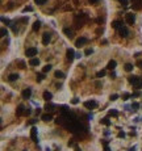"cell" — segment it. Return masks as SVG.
I'll use <instances>...</instances> for the list:
<instances>
[{"mask_svg": "<svg viewBox=\"0 0 142 151\" xmlns=\"http://www.w3.org/2000/svg\"><path fill=\"white\" fill-rule=\"evenodd\" d=\"M129 83L134 87V88H138V89L142 88V79L140 76H136V75L129 76Z\"/></svg>", "mask_w": 142, "mask_h": 151, "instance_id": "6da1fadb", "label": "cell"}, {"mask_svg": "<svg viewBox=\"0 0 142 151\" xmlns=\"http://www.w3.org/2000/svg\"><path fill=\"white\" fill-rule=\"evenodd\" d=\"M86 21H87V16H86V15H78V16H75V20H74L75 26H76V28L83 26Z\"/></svg>", "mask_w": 142, "mask_h": 151, "instance_id": "7a4b0ae2", "label": "cell"}, {"mask_svg": "<svg viewBox=\"0 0 142 151\" xmlns=\"http://www.w3.org/2000/svg\"><path fill=\"white\" fill-rule=\"evenodd\" d=\"M118 34L121 36L122 38H126V37H129V29H128L125 25H122L121 28L118 29Z\"/></svg>", "mask_w": 142, "mask_h": 151, "instance_id": "3957f363", "label": "cell"}, {"mask_svg": "<svg viewBox=\"0 0 142 151\" xmlns=\"http://www.w3.org/2000/svg\"><path fill=\"white\" fill-rule=\"evenodd\" d=\"M25 55L32 59V58H34L36 55H37V49H36V47H29V49H26V51H25Z\"/></svg>", "mask_w": 142, "mask_h": 151, "instance_id": "277c9868", "label": "cell"}, {"mask_svg": "<svg viewBox=\"0 0 142 151\" xmlns=\"http://www.w3.org/2000/svg\"><path fill=\"white\" fill-rule=\"evenodd\" d=\"M125 20H126V22L129 25H133L136 22V16L133 15L132 12H129V13H126V15H125Z\"/></svg>", "mask_w": 142, "mask_h": 151, "instance_id": "5b68a950", "label": "cell"}, {"mask_svg": "<svg viewBox=\"0 0 142 151\" xmlns=\"http://www.w3.org/2000/svg\"><path fill=\"white\" fill-rule=\"evenodd\" d=\"M84 107L87 109H95L97 107V103L95 101V100H88V101L84 103Z\"/></svg>", "mask_w": 142, "mask_h": 151, "instance_id": "8992f818", "label": "cell"}, {"mask_svg": "<svg viewBox=\"0 0 142 151\" xmlns=\"http://www.w3.org/2000/svg\"><path fill=\"white\" fill-rule=\"evenodd\" d=\"M66 55H67V60H70V62L74 60V58H76V55H75V53H74V50H72V49H67Z\"/></svg>", "mask_w": 142, "mask_h": 151, "instance_id": "52a82bcc", "label": "cell"}, {"mask_svg": "<svg viewBox=\"0 0 142 151\" xmlns=\"http://www.w3.org/2000/svg\"><path fill=\"white\" fill-rule=\"evenodd\" d=\"M87 38L86 37H80V38H78L76 41H75V46H78V47H80V46H83V45H86L87 43Z\"/></svg>", "mask_w": 142, "mask_h": 151, "instance_id": "ba28073f", "label": "cell"}, {"mask_svg": "<svg viewBox=\"0 0 142 151\" xmlns=\"http://www.w3.org/2000/svg\"><path fill=\"white\" fill-rule=\"evenodd\" d=\"M21 96H23V99H30V96H32V88H26L23 91V93H21Z\"/></svg>", "mask_w": 142, "mask_h": 151, "instance_id": "9c48e42d", "label": "cell"}, {"mask_svg": "<svg viewBox=\"0 0 142 151\" xmlns=\"http://www.w3.org/2000/svg\"><path fill=\"white\" fill-rule=\"evenodd\" d=\"M30 138H32L33 142H38V138H37V129H36V127H32V130H30Z\"/></svg>", "mask_w": 142, "mask_h": 151, "instance_id": "30bf717a", "label": "cell"}, {"mask_svg": "<svg viewBox=\"0 0 142 151\" xmlns=\"http://www.w3.org/2000/svg\"><path fill=\"white\" fill-rule=\"evenodd\" d=\"M50 41H51V36H50L49 33H45V34L42 36V43L43 45H49Z\"/></svg>", "mask_w": 142, "mask_h": 151, "instance_id": "8fae6325", "label": "cell"}, {"mask_svg": "<svg viewBox=\"0 0 142 151\" xmlns=\"http://www.w3.org/2000/svg\"><path fill=\"white\" fill-rule=\"evenodd\" d=\"M63 33H65L68 38L74 37V32H72V29H70V28H65V29H63Z\"/></svg>", "mask_w": 142, "mask_h": 151, "instance_id": "7c38bea8", "label": "cell"}, {"mask_svg": "<svg viewBox=\"0 0 142 151\" xmlns=\"http://www.w3.org/2000/svg\"><path fill=\"white\" fill-rule=\"evenodd\" d=\"M24 112H25V107L23 104H20L17 107V109H16V114H17V116H21V114H24Z\"/></svg>", "mask_w": 142, "mask_h": 151, "instance_id": "4fadbf2b", "label": "cell"}, {"mask_svg": "<svg viewBox=\"0 0 142 151\" xmlns=\"http://www.w3.org/2000/svg\"><path fill=\"white\" fill-rule=\"evenodd\" d=\"M42 97H43V100H46V101H50V100L53 99V95L50 93L49 91H45V92H43V95H42Z\"/></svg>", "mask_w": 142, "mask_h": 151, "instance_id": "5bb4252c", "label": "cell"}, {"mask_svg": "<svg viewBox=\"0 0 142 151\" xmlns=\"http://www.w3.org/2000/svg\"><path fill=\"white\" fill-rule=\"evenodd\" d=\"M133 9L134 11H141L142 9V0H138L137 3L133 4Z\"/></svg>", "mask_w": 142, "mask_h": 151, "instance_id": "9a60e30c", "label": "cell"}, {"mask_svg": "<svg viewBox=\"0 0 142 151\" xmlns=\"http://www.w3.org/2000/svg\"><path fill=\"white\" fill-rule=\"evenodd\" d=\"M41 118H42V121L49 122V121H51V120H53V116H51L50 113H46V114H43V116L41 117Z\"/></svg>", "mask_w": 142, "mask_h": 151, "instance_id": "2e32d148", "label": "cell"}, {"mask_svg": "<svg viewBox=\"0 0 142 151\" xmlns=\"http://www.w3.org/2000/svg\"><path fill=\"white\" fill-rule=\"evenodd\" d=\"M116 65H117V63H116V60H109V62H108V66H107V68L108 70H115L116 68Z\"/></svg>", "mask_w": 142, "mask_h": 151, "instance_id": "e0dca14e", "label": "cell"}, {"mask_svg": "<svg viewBox=\"0 0 142 151\" xmlns=\"http://www.w3.org/2000/svg\"><path fill=\"white\" fill-rule=\"evenodd\" d=\"M43 109H45L46 112H53V110H55V105L54 104H46Z\"/></svg>", "mask_w": 142, "mask_h": 151, "instance_id": "ac0fdd59", "label": "cell"}, {"mask_svg": "<svg viewBox=\"0 0 142 151\" xmlns=\"http://www.w3.org/2000/svg\"><path fill=\"white\" fill-rule=\"evenodd\" d=\"M29 65L30 66H38L40 65V59H38V58H32V59L29 60Z\"/></svg>", "mask_w": 142, "mask_h": 151, "instance_id": "d6986e66", "label": "cell"}, {"mask_svg": "<svg viewBox=\"0 0 142 151\" xmlns=\"http://www.w3.org/2000/svg\"><path fill=\"white\" fill-rule=\"evenodd\" d=\"M40 28H41V21H34V24H33V26H32V29L33 30H34V32H37V30L38 29H40Z\"/></svg>", "mask_w": 142, "mask_h": 151, "instance_id": "ffe728a7", "label": "cell"}, {"mask_svg": "<svg viewBox=\"0 0 142 151\" xmlns=\"http://www.w3.org/2000/svg\"><path fill=\"white\" fill-rule=\"evenodd\" d=\"M19 78H20V76H19L17 74H11L9 76H8V80H9V82H15V80L19 79Z\"/></svg>", "mask_w": 142, "mask_h": 151, "instance_id": "44dd1931", "label": "cell"}, {"mask_svg": "<svg viewBox=\"0 0 142 151\" xmlns=\"http://www.w3.org/2000/svg\"><path fill=\"white\" fill-rule=\"evenodd\" d=\"M112 26L115 28V29H120V28L122 26V24H121L120 21H113V22H112Z\"/></svg>", "mask_w": 142, "mask_h": 151, "instance_id": "7402d4cb", "label": "cell"}, {"mask_svg": "<svg viewBox=\"0 0 142 151\" xmlns=\"http://www.w3.org/2000/svg\"><path fill=\"white\" fill-rule=\"evenodd\" d=\"M55 78H58V79H63L65 78V74H63L62 71H55Z\"/></svg>", "mask_w": 142, "mask_h": 151, "instance_id": "603a6c76", "label": "cell"}, {"mask_svg": "<svg viewBox=\"0 0 142 151\" xmlns=\"http://www.w3.org/2000/svg\"><path fill=\"white\" fill-rule=\"evenodd\" d=\"M124 68H125V71H128V72H130L133 70V65H130V63H126V65L124 66Z\"/></svg>", "mask_w": 142, "mask_h": 151, "instance_id": "cb8c5ba5", "label": "cell"}, {"mask_svg": "<svg viewBox=\"0 0 142 151\" xmlns=\"http://www.w3.org/2000/svg\"><path fill=\"white\" fill-rule=\"evenodd\" d=\"M100 122L104 124V125H107V126H109V125H111V121L107 118V117H105V118H101V120H100Z\"/></svg>", "mask_w": 142, "mask_h": 151, "instance_id": "d4e9b609", "label": "cell"}, {"mask_svg": "<svg viewBox=\"0 0 142 151\" xmlns=\"http://www.w3.org/2000/svg\"><path fill=\"white\" fill-rule=\"evenodd\" d=\"M0 34H1V37H7V36H8V30L5 29V28H3V29L0 30Z\"/></svg>", "mask_w": 142, "mask_h": 151, "instance_id": "484cf974", "label": "cell"}, {"mask_svg": "<svg viewBox=\"0 0 142 151\" xmlns=\"http://www.w3.org/2000/svg\"><path fill=\"white\" fill-rule=\"evenodd\" d=\"M50 70H51V65H46V66H45V67H43V68H42V72H43V74H45V72L50 71Z\"/></svg>", "mask_w": 142, "mask_h": 151, "instance_id": "4316f807", "label": "cell"}, {"mask_svg": "<svg viewBox=\"0 0 142 151\" xmlns=\"http://www.w3.org/2000/svg\"><path fill=\"white\" fill-rule=\"evenodd\" d=\"M46 1H47V0H34V3H36V4H38V5L46 4Z\"/></svg>", "mask_w": 142, "mask_h": 151, "instance_id": "83f0119b", "label": "cell"}, {"mask_svg": "<svg viewBox=\"0 0 142 151\" xmlns=\"http://www.w3.org/2000/svg\"><path fill=\"white\" fill-rule=\"evenodd\" d=\"M138 108H140V104H138V103H133V104H132L133 110H138Z\"/></svg>", "mask_w": 142, "mask_h": 151, "instance_id": "f1b7e54d", "label": "cell"}, {"mask_svg": "<svg viewBox=\"0 0 142 151\" xmlns=\"http://www.w3.org/2000/svg\"><path fill=\"white\" fill-rule=\"evenodd\" d=\"M43 79H45V75H43V74H40V75H37V82H42Z\"/></svg>", "mask_w": 142, "mask_h": 151, "instance_id": "f546056e", "label": "cell"}, {"mask_svg": "<svg viewBox=\"0 0 142 151\" xmlns=\"http://www.w3.org/2000/svg\"><path fill=\"white\" fill-rule=\"evenodd\" d=\"M118 3H120V4H122L124 7H126V5L129 4V0H118Z\"/></svg>", "mask_w": 142, "mask_h": 151, "instance_id": "4dcf8cb0", "label": "cell"}, {"mask_svg": "<svg viewBox=\"0 0 142 151\" xmlns=\"http://www.w3.org/2000/svg\"><path fill=\"white\" fill-rule=\"evenodd\" d=\"M104 75H105V71H99V72L96 74V76H97V78H103Z\"/></svg>", "mask_w": 142, "mask_h": 151, "instance_id": "1f68e13d", "label": "cell"}, {"mask_svg": "<svg viewBox=\"0 0 142 151\" xmlns=\"http://www.w3.org/2000/svg\"><path fill=\"white\" fill-rule=\"evenodd\" d=\"M118 99V95H111V100H112V101H116V100Z\"/></svg>", "mask_w": 142, "mask_h": 151, "instance_id": "d6a6232c", "label": "cell"}, {"mask_svg": "<svg viewBox=\"0 0 142 151\" xmlns=\"http://www.w3.org/2000/svg\"><path fill=\"white\" fill-rule=\"evenodd\" d=\"M109 114H111V116H115V117H116V116H117L118 113H117V110H115V109H112V110H109Z\"/></svg>", "mask_w": 142, "mask_h": 151, "instance_id": "836d02e7", "label": "cell"}, {"mask_svg": "<svg viewBox=\"0 0 142 151\" xmlns=\"http://www.w3.org/2000/svg\"><path fill=\"white\" fill-rule=\"evenodd\" d=\"M92 53H93V50H92V49H87V50L84 51V54H86V55H91Z\"/></svg>", "mask_w": 142, "mask_h": 151, "instance_id": "e575fe53", "label": "cell"}, {"mask_svg": "<svg viewBox=\"0 0 142 151\" xmlns=\"http://www.w3.org/2000/svg\"><path fill=\"white\" fill-rule=\"evenodd\" d=\"M129 97H130L129 93H122V99H124V100H128Z\"/></svg>", "mask_w": 142, "mask_h": 151, "instance_id": "d590c367", "label": "cell"}, {"mask_svg": "<svg viewBox=\"0 0 142 151\" xmlns=\"http://www.w3.org/2000/svg\"><path fill=\"white\" fill-rule=\"evenodd\" d=\"M104 151H111V149L108 147V143H107V142H104Z\"/></svg>", "mask_w": 142, "mask_h": 151, "instance_id": "8d00e7d4", "label": "cell"}, {"mask_svg": "<svg viewBox=\"0 0 142 151\" xmlns=\"http://www.w3.org/2000/svg\"><path fill=\"white\" fill-rule=\"evenodd\" d=\"M30 113H32V110H30V109H25V112H24L25 116H29Z\"/></svg>", "mask_w": 142, "mask_h": 151, "instance_id": "74e56055", "label": "cell"}, {"mask_svg": "<svg viewBox=\"0 0 142 151\" xmlns=\"http://www.w3.org/2000/svg\"><path fill=\"white\" fill-rule=\"evenodd\" d=\"M1 21L4 22V24H7V25L9 24V20H8V18H5V17H1Z\"/></svg>", "mask_w": 142, "mask_h": 151, "instance_id": "f35d334b", "label": "cell"}, {"mask_svg": "<svg viewBox=\"0 0 142 151\" xmlns=\"http://www.w3.org/2000/svg\"><path fill=\"white\" fill-rule=\"evenodd\" d=\"M19 66H20V68H25V63L23 62V60H20V62H19Z\"/></svg>", "mask_w": 142, "mask_h": 151, "instance_id": "ab89813d", "label": "cell"}, {"mask_svg": "<svg viewBox=\"0 0 142 151\" xmlns=\"http://www.w3.org/2000/svg\"><path fill=\"white\" fill-rule=\"evenodd\" d=\"M124 137H125V133H124V131H120V133H118V138H124Z\"/></svg>", "mask_w": 142, "mask_h": 151, "instance_id": "60d3db41", "label": "cell"}, {"mask_svg": "<svg viewBox=\"0 0 142 151\" xmlns=\"http://www.w3.org/2000/svg\"><path fill=\"white\" fill-rule=\"evenodd\" d=\"M133 96H134V97H138V96H141V92H140V91L134 92V93H133Z\"/></svg>", "mask_w": 142, "mask_h": 151, "instance_id": "b9f144b4", "label": "cell"}, {"mask_svg": "<svg viewBox=\"0 0 142 151\" xmlns=\"http://www.w3.org/2000/svg\"><path fill=\"white\" fill-rule=\"evenodd\" d=\"M88 1H90V4H97L99 0H88Z\"/></svg>", "mask_w": 142, "mask_h": 151, "instance_id": "7bdbcfd3", "label": "cell"}, {"mask_svg": "<svg viewBox=\"0 0 142 151\" xmlns=\"http://www.w3.org/2000/svg\"><path fill=\"white\" fill-rule=\"evenodd\" d=\"M28 11H33V8H32V7H26V8H24V12H28Z\"/></svg>", "mask_w": 142, "mask_h": 151, "instance_id": "ee69618b", "label": "cell"}, {"mask_svg": "<svg viewBox=\"0 0 142 151\" xmlns=\"http://www.w3.org/2000/svg\"><path fill=\"white\" fill-rule=\"evenodd\" d=\"M72 104H78V103H79V100H78V99H72Z\"/></svg>", "mask_w": 142, "mask_h": 151, "instance_id": "f6af8a7d", "label": "cell"}, {"mask_svg": "<svg viewBox=\"0 0 142 151\" xmlns=\"http://www.w3.org/2000/svg\"><path fill=\"white\" fill-rule=\"evenodd\" d=\"M137 66L140 67V68H142V60H138V62H137Z\"/></svg>", "mask_w": 142, "mask_h": 151, "instance_id": "bcb514c9", "label": "cell"}, {"mask_svg": "<svg viewBox=\"0 0 142 151\" xmlns=\"http://www.w3.org/2000/svg\"><path fill=\"white\" fill-rule=\"evenodd\" d=\"M36 121H37V120H32V121H29V124L33 125V124H36Z\"/></svg>", "mask_w": 142, "mask_h": 151, "instance_id": "7dc6e473", "label": "cell"}, {"mask_svg": "<svg viewBox=\"0 0 142 151\" xmlns=\"http://www.w3.org/2000/svg\"><path fill=\"white\" fill-rule=\"evenodd\" d=\"M75 151H82V150H80L79 147H75Z\"/></svg>", "mask_w": 142, "mask_h": 151, "instance_id": "c3c4849f", "label": "cell"}, {"mask_svg": "<svg viewBox=\"0 0 142 151\" xmlns=\"http://www.w3.org/2000/svg\"><path fill=\"white\" fill-rule=\"evenodd\" d=\"M132 1H133V4H134V3H137V1H138V0H132Z\"/></svg>", "mask_w": 142, "mask_h": 151, "instance_id": "681fc988", "label": "cell"}, {"mask_svg": "<svg viewBox=\"0 0 142 151\" xmlns=\"http://www.w3.org/2000/svg\"><path fill=\"white\" fill-rule=\"evenodd\" d=\"M24 151H26V150H24Z\"/></svg>", "mask_w": 142, "mask_h": 151, "instance_id": "f907efd6", "label": "cell"}]
</instances>
